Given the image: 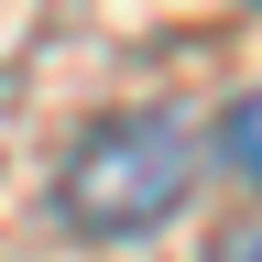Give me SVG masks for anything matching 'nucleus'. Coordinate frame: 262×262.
Masks as SVG:
<instances>
[{"label": "nucleus", "instance_id": "nucleus-1", "mask_svg": "<svg viewBox=\"0 0 262 262\" xmlns=\"http://www.w3.org/2000/svg\"><path fill=\"white\" fill-rule=\"evenodd\" d=\"M196 120L186 110H120V120H98L77 153H66V219L88 229V241H142V229H164L186 208V186H196Z\"/></svg>", "mask_w": 262, "mask_h": 262}, {"label": "nucleus", "instance_id": "nucleus-2", "mask_svg": "<svg viewBox=\"0 0 262 262\" xmlns=\"http://www.w3.org/2000/svg\"><path fill=\"white\" fill-rule=\"evenodd\" d=\"M219 153L241 164V175H262V88L241 98V110H229V131H219Z\"/></svg>", "mask_w": 262, "mask_h": 262}, {"label": "nucleus", "instance_id": "nucleus-3", "mask_svg": "<svg viewBox=\"0 0 262 262\" xmlns=\"http://www.w3.org/2000/svg\"><path fill=\"white\" fill-rule=\"evenodd\" d=\"M208 262H262V219H251V229H229V241H219Z\"/></svg>", "mask_w": 262, "mask_h": 262}]
</instances>
